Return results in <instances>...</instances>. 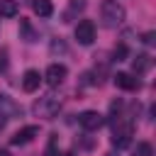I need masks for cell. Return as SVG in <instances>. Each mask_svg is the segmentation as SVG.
Here are the masks:
<instances>
[{
	"instance_id": "1",
	"label": "cell",
	"mask_w": 156,
	"mask_h": 156,
	"mask_svg": "<svg viewBox=\"0 0 156 156\" xmlns=\"http://www.w3.org/2000/svg\"><path fill=\"white\" fill-rule=\"evenodd\" d=\"M100 15H102L105 27H119V24L124 22V17H127L124 7H122L117 0H105V2L100 5Z\"/></svg>"
},
{
	"instance_id": "2",
	"label": "cell",
	"mask_w": 156,
	"mask_h": 156,
	"mask_svg": "<svg viewBox=\"0 0 156 156\" xmlns=\"http://www.w3.org/2000/svg\"><path fill=\"white\" fill-rule=\"evenodd\" d=\"M34 115L37 117H41V119H54L56 115H58V110H61V98H56V95H44V98H39L37 102H34Z\"/></svg>"
},
{
	"instance_id": "3",
	"label": "cell",
	"mask_w": 156,
	"mask_h": 156,
	"mask_svg": "<svg viewBox=\"0 0 156 156\" xmlns=\"http://www.w3.org/2000/svg\"><path fill=\"white\" fill-rule=\"evenodd\" d=\"M132 134H134V124L117 119V124H115V129H112V146L127 149V146L132 144Z\"/></svg>"
},
{
	"instance_id": "4",
	"label": "cell",
	"mask_w": 156,
	"mask_h": 156,
	"mask_svg": "<svg viewBox=\"0 0 156 156\" xmlns=\"http://www.w3.org/2000/svg\"><path fill=\"white\" fill-rule=\"evenodd\" d=\"M22 115H24L22 105L15 102V98H10L7 93H0V117H5V119H20Z\"/></svg>"
},
{
	"instance_id": "5",
	"label": "cell",
	"mask_w": 156,
	"mask_h": 156,
	"mask_svg": "<svg viewBox=\"0 0 156 156\" xmlns=\"http://www.w3.org/2000/svg\"><path fill=\"white\" fill-rule=\"evenodd\" d=\"M78 122H80V127H83L85 132H98V129L105 124V117H102L98 110H85V112L78 115Z\"/></svg>"
},
{
	"instance_id": "6",
	"label": "cell",
	"mask_w": 156,
	"mask_h": 156,
	"mask_svg": "<svg viewBox=\"0 0 156 156\" xmlns=\"http://www.w3.org/2000/svg\"><path fill=\"white\" fill-rule=\"evenodd\" d=\"M66 76H68V68H66L63 63H51V66L46 68V73H44V80H46L49 88H58V85L66 80Z\"/></svg>"
},
{
	"instance_id": "7",
	"label": "cell",
	"mask_w": 156,
	"mask_h": 156,
	"mask_svg": "<svg viewBox=\"0 0 156 156\" xmlns=\"http://www.w3.org/2000/svg\"><path fill=\"white\" fill-rule=\"evenodd\" d=\"M76 39H78V44H83V46L93 44V39H95V24H93L90 20H80V22L76 24Z\"/></svg>"
},
{
	"instance_id": "8",
	"label": "cell",
	"mask_w": 156,
	"mask_h": 156,
	"mask_svg": "<svg viewBox=\"0 0 156 156\" xmlns=\"http://www.w3.org/2000/svg\"><path fill=\"white\" fill-rule=\"evenodd\" d=\"M34 136H39V127H37V124H27V127H22L20 132L12 134L10 144H15V146H20V144H29Z\"/></svg>"
},
{
	"instance_id": "9",
	"label": "cell",
	"mask_w": 156,
	"mask_h": 156,
	"mask_svg": "<svg viewBox=\"0 0 156 156\" xmlns=\"http://www.w3.org/2000/svg\"><path fill=\"white\" fill-rule=\"evenodd\" d=\"M112 78H115V85L122 88V90H139V88H141L139 78H134L132 73H117V76H112Z\"/></svg>"
},
{
	"instance_id": "10",
	"label": "cell",
	"mask_w": 156,
	"mask_h": 156,
	"mask_svg": "<svg viewBox=\"0 0 156 156\" xmlns=\"http://www.w3.org/2000/svg\"><path fill=\"white\" fill-rule=\"evenodd\" d=\"M39 83H41L39 71H34V68L24 71V76H22V90H24V93H34V90L39 88Z\"/></svg>"
},
{
	"instance_id": "11",
	"label": "cell",
	"mask_w": 156,
	"mask_h": 156,
	"mask_svg": "<svg viewBox=\"0 0 156 156\" xmlns=\"http://www.w3.org/2000/svg\"><path fill=\"white\" fill-rule=\"evenodd\" d=\"M20 39H24L27 44H32V41L39 39V34H37V29L32 27L29 20H20Z\"/></svg>"
},
{
	"instance_id": "12",
	"label": "cell",
	"mask_w": 156,
	"mask_h": 156,
	"mask_svg": "<svg viewBox=\"0 0 156 156\" xmlns=\"http://www.w3.org/2000/svg\"><path fill=\"white\" fill-rule=\"evenodd\" d=\"M151 66H154V58H151L149 54H136V56H134V61H132L134 73H146Z\"/></svg>"
},
{
	"instance_id": "13",
	"label": "cell",
	"mask_w": 156,
	"mask_h": 156,
	"mask_svg": "<svg viewBox=\"0 0 156 156\" xmlns=\"http://www.w3.org/2000/svg\"><path fill=\"white\" fill-rule=\"evenodd\" d=\"M32 10H34L39 17H51L54 5H51V0H32Z\"/></svg>"
},
{
	"instance_id": "14",
	"label": "cell",
	"mask_w": 156,
	"mask_h": 156,
	"mask_svg": "<svg viewBox=\"0 0 156 156\" xmlns=\"http://www.w3.org/2000/svg\"><path fill=\"white\" fill-rule=\"evenodd\" d=\"M49 54H51V56H66V54H68V44H66L61 37H56V39L49 41Z\"/></svg>"
},
{
	"instance_id": "15",
	"label": "cell",
	"mask_w": 156,
	"mask_h": 156,
	"mask_svg": "<svg viewBox=\"0 0 156 156\" xmlns=\"http://www.w3.org/2000/svg\"><path fill=\"white\" fill-rule=\"evenodd\" d=\"M20 12V2L17 0H0V15L2 17H15Z\"/></svg>"
},
{
	"instance_id": "16",
	"label": "cell",
	"mask_w": 156,
	"mask_h": 156,
	"mask_svg": "<svg viewBox=\"0 0 156 156\" xmlns=\"http://www.w3.org/2000/svg\"><path fill=\"white\" fill-rule=\"evenodd\" d=\"M83 7H85V2H83V0H71L68 10L63 12V22H71V17H73L76 12H83Z\"/></svg>"
},
{
	"instance_id": "17",
	"label": "cell",
	"mask_w": 156,
	"mask_h": 156,
	"mask_svg": "<svg viewBox=\"0 0 156 156\" xmlns=\"http://www.w3.org/2000/svg\"><path fill=\"white\" fill-rule=\"evenodd\" d=\"M136 156H154V146L149 141H139L136 144Z\"/></svg>"
},
{
	"instance_id": "18",
	"label": "cell",
	"mask_w": 156,
	"mask_h": 156,
	"mask_svg": "<svg viewBox=\"0 0 156 156\" xmlns=\"http://www.w3.org/2000/svg\"><path fill=\"white\" fill-rule=\"evenodd\" d=\"M112 56H115L112 61H124V58H127V46H124V44H117L115 51H112Z\"/></svg>"
},
{
	"instance_id": "19",
	"label": "cell",
	"mask_w": 156,
	"mask_h": 156,
	"mask_svg": "<svg viewBox=\"0 0 156 156\" xmlns=\"http://www.w3.org/2000/svg\"><path fill=\"white\" fill-rule=\"evenodd\" d=\"M119 112H122V100H115L110 105V117H119Z\"/></svg>"
},
{
	"instance_id": "20",
	"label": "cell",
	"mask_w": 156,
	"mask_h": 156,
	"mask_svg": "<svg viewBox=\"0 0 156 156\" xmlns=\"http://www.w3.org/2000/svg\"><path fill=\"white\" fill-rule=\"evenodd\" d=\"M154 41H156V34L154 32H146L144 34V44H154Z\"/></svg>"
},
{
	"instance_id": "21",
	"label": "cell",
	"mask_w": 156,
	"mask_h": 156,
	"mask_svg": "<svg viewBox=\"0 0 156 156\" xmlns=\"http://www.w3.org/2000/svg\"><path fill=\"white\" fill-rule=\"evenodd\" d=\"M61 156H76V154H73V151H66V154H61Z\"/></svg>"
},
{
	"instance_id": "22",
	"label": "cell",
	"mask_w": 156,
	"mask_h": 156,
	"mask_svg": "<svg viewBox=\"0 0 156 156\" xmlns=\"http://www.w3.org/2000/svg\"><path fill=\"white\" fill-rule=\"evenodd\" d=\"M107 156H115V154H107Z\"/></svg>"
}]
</instances>
